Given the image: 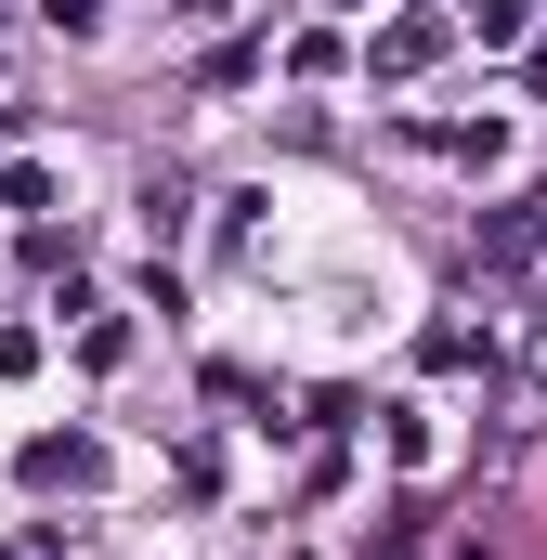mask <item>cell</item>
Here are the masks:
<instances>
[{
  "label": "cell",
  "instance_id": "obj_1",
  "mask_svg": "<svg viewBox=\"0 0 547 560\" xmlns=\"http://www.w3.org/2000/svg\"><path fill=\"white\" fill-rule=\"evenodd\" d=\"M430 52H443V13H405V26L379 39V66H430Z\"/></svg>",
  "mask_w": 547,
  "mask_h": 560
},
{
  "label": "cell",
  "instance_id": "obj_2",
  "mask_svg": "<svg viewBox=\"0 0 547 560\" xmlns=\"http://www.w3.org/2000/svg\"><path fill=\"white\" fill-rule=\"evenodd\" d=\"M26 482H92V443H26Z\"/></svg>",
  "mask_w": 547,
  "mask_h": 560
},
{
  "label": "cell",
  "instance_id": "obj_3",
  "mask_svg": "<svg viewBox=\"0 0 547 560\" xmlns=\"http://www.w3.org/2000/svg\"><path fill=\"white\" fill-rule=\"evenodd\" d=\"M535 392H547V326H535Z\"/></svg>",
  "mask_w": 547,
  "mask_h": 560
}]
</instances>
